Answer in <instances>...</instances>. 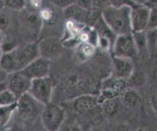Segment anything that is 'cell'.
Listing matches in <instances>:
<instances>
[{
    "mask_svg": "<svg viewBox=\"0 0 157 131\" xmlns=\"http://www.w3.org/2000/svg\"><path fill=\"white\" fill-rule=\"evenodd\" d=\"M131 7L116 8L109 6L102 11V17L105 23L116 36L132 33Z\"/></svg>",
    "mask_w": 157,
    "mask_h": 131,
    "instance_id": "1",
    "label": "cell"
},
{
    "mask_svg": "<svg viewBox=\"0 0 157 131\" xmlns=\"http://www.w3.org/2000/svg\"><path fill=\"white\" fill-rule=\"evenodd\" d=\"M44 105L38 102L29 93H25L17 100L16 112L23 121H34L41 116Z\"/></svg>",
    "mask_w": 157,
    "mask_h": 131,
    "instance_id": "2",
    "label": "cell"
},
{
    "mask_svg": "<svg viewBox=\"0 0 157 131\" xmlns=\"http://www.w3.org/2000/svg\"><path fill=\"white\" fill-rule=\"evenodd\" d=\"M40 117L43 127L46 130L57 131L64 123L66 112L63 107L50 102L44 105Z\"/></svg>",
    "mask_w": 157,
    "mask_h": 131,
    "instance_id": "3",
    "label": "cell"
},
{
    "mask_svg": "<svg viewBox=\"0 0 157 131\" xmlns=\"http://www.w3.org/2000/svg\"><path fill=\"white\" fill-rule=\"evenodd\" d=\"M29 93L43 105L49 103L53 93V81L49 76L32 79Z\"/></svg>",
    "mask_w": 157,
    "mask_h": 131,
    "instance_id": "4",
    "label": "cell"
},
{
    "mask_svg": "<svg viewBox=\"0 0 157 131\" xmlns=\"http://www.w3.org/2000/svg\"><path fill=\"white\" fill-rule=\"evenodd\" d=\"M16 66V72L25 68L31 62L40 56L38 43H27L22 46H17L11 50Z\"/></svg>",
    "mask_w": 157,
    "mask_h": 131,
    "instance_id": "5",
    "label": "cell"
},
{
    "mask_svg": "<svg viewBox=\"0 0 157 131\" xmlns=\"http://www.w3.org/2000/svg\"><path fill=\"white\" fill-rule=\"evenodd\" d=\"M112 52L114 56L135 58L138 55V50L132 33L116 36L112 47Z\"/></svg>",
    "mask_w": 157,
    "mask_h": 131,
    "instance_id": "6",
    "label": "cell"
},
{
    "mask_svg": "<svg viewBox=\"0 0 157 131\" xmlns=\"http://www.w3.org/2000/svg\"><path fill=\"white\" fill-rule=\"evenodd\" d=\"M40 56L49 60H54L62 55L64 43L58 37H46L38 43Z\"/></svg>",
    "mask_w": 157,
    "mask_h": 131,
    "instance_id": "7",
    "label": "cell"
},
{
    "mask_svg": "<svg viewBox=\"0 0 157 131\" xmlns=\"http://www.w3.org/2000/svg\"><path fill=\"white\" fill-rule=\"evenodd\" d=\"M32 79L27 77L21 71L9 74L7 79V89L18 98L28 93L31 86Z\"/></svg>",
    "mask_w": 157,
    "mask_h": 131,
    "instance_id": "8",
    "label": "cell"
},
{
    "mask_svg": "<svg viewBox=\"0 0 157 131\" xmlns=\"http://www.w3.org/2000/svg\"><path fill=\"white\" fill-rule=\"evenodd\" d=\"M49 70L50 60L39 56L20 71L30 79H33L49 76Z\"/></svg>",
    "mask_w": 157,
    "mask_h": 131,
    "instance_id": "9",
    "label": "cell"
},
{
    "mask_svg": "<svg viewBox=\"0 0 157 131\" xmlns=\"http://www.w3.org/2000/svg\"><path fill=\"white\" fill-rule=\"evenodd\" d=\"M113 74L116 79L127 80L135 70L132 59L113 56Z\"/></svg>",
    "mask_w": 157,
    "mask_h": 131,
    "instance_id": "10",
    "label": "cell"
},
{
    "mask_svg": "<svg viewBox=\"0 0 157 131\" xmlns=\"http://www.w3.org/2000/svg\"><path fill=\"white\" fill-rule=\"evenodd\" d=\"M150 9L145 5H136L131 9V25L132 33L145 31L149 22Z\"/></svg>",
    "mask_w": 157,
    "mask_h": 131,
    "instance_id": "11",
    "label": "cell"
},
{
    "mask_svg": "<svg viewBox=\"0 0 157 131\" xmlns=\"http://www.w3.org/2000/svg\"><path fill=\"white\" fill-rule=\"evenodd\" d=\"M99 103V98L90 94L78 96L72 103L74 110L78 114L87 115L93 113L98 107Z\"/></svg>",
    "mask_w": 157,
    "mask_h": 131,
    "instance_id": "12",
    "label": "cell"
},
{
    "mask_svg": "<svg viewBox=\"0 0 157 131\" xmlns=\"http://www.w3.org/2000/svg\"><path fill=\"white\" fill-rule=\"evenodd\" d=\"M63 14L66 20H72L86 25V10L82 9L75 3L71 4L63 9Z\"/></svg>",
    "mask_w": 157,
    "mask_h": 131,
    "instance_id": "13",
    "label": "cell"
},
{
    "mask_svg": "<svg viewBox=\"0 0 157 131\" xmlns=\"http://www.w3.org/2000/svg\"><path fill=\"white\" fill-rule=\"evenodd\" d=\"M17 102L9 106H0V128L6 127L10 123L13 115L16 112Z\"/></svg>",
    "mask_w": 157,
    "mask_h": 131,
    "instance_id": "14",
    "label": "cell"
},
{
    "mask_svg": "<svg viewBox=\"0 0 157 131\" xmlns=\"http://www.w3.org/2000/svg\"><path fill=\"white\" fill-rule=\"evenodd\" d=\"M146 46L149 56L155 57L157 49V29L146 30Z\"/></svg>",
    "mask_w": 157,
    "mask_h": 131,
    "instance_id": "15",
    "label": "cell"
},
{
    "mask_svg": "<svg viewBox=\"0 0 157 131\" xmlns=\"http://www.w3.org/2000/svg\"><path fill=\"white\" fill-rule=\"evenodd\" d=\"M96 46L90 43H79L77 46L76 53L80 60H86L95 52Z\"/></svg>",
    "mask_w": 157,
    "mask_h": 131,
    "instance_id": "16",
    "label": "cell"
},
{
    "mask_svg": "<svg viewBox=\"0 0 157 131\" xmlns=\"http://www.w3.org/2000/svg\"><path fill=\"white\" fill-rule=\"evenodd\" d=\"M101 19H102V11L93 8V7L86 10V25L94 28Z\"/></svg>",
    "mask_w": 157,
    "mask_h": 131,
    "instance_id": "17",
    "label": "cell"
},
{
    "mask_svg": "<svg viewBox=\"0 0 157 131\" xmlns=\"http://www.w3.org/2000/svg\"><path fill=\"white\" fill-rule=\"evenodd\" d=\"M134 40L136 45L138 54L145 53L147 52V46H146V30L140 32H134L132 33Z\"/></svg>",
    "mask_w": 157,
    "mask_h": 131,
    "instance_id": "18",
    "label": "cell"
},
{
    "mask_svg": "<svg viewBox=\"0 0 157 131\" xmlns=\"http://www.w3.org/2000/svg\"><path fill=\"white\" fill-rule=\"evenodd\" d=\"M17 97L8 89L0 92V106H9L17 102Z\"/></svg>",
    "mask_w": 157,
    "mask_h": 131,
    "instance_id": "19",
    "label": "cell"
},
{
    "mask_svg": "<svg viewBox=\"0 0 157 131\" xmlns=\"http://www.w3.org/2000/svg\"><path fill=\"white\" fill-rule=\"evenodd\" d=\"M5 8L14 12H20L25 10V0H3Z\"/></svg>",
    "mask_w": 157,
    "mask_h": 131,
    "instance_id": "20",
    "label": "cell"
},
{
    "mask_svg": "<svg viewBox=\"0 0 157 131\" xmlns=\"http://www.w3.org/2000/svg\"><path fill=\"white\" fill-rule=\"evenodd\" d=\"M11 12L12 10L4 8L0 12V30L5 32L11 24Z\"/></svg>",
    "mask_w": 157,
    "mask_h": 131,
    "instance_id": "21",
    "label": "cell"
},
{
    "mask_svg": "<svg viewBox=\"0 0 157 131\" xmlns=\"http://www.w3.org/2000/svg\"><path fill=\"white\" fill-rule=\"evenodd\" d=\"M129 80L131 86L136 87H140L146 83V77L145 76L144 73H143L142 71L136 72L134 70L132 76L129 78Z\"/></svg>",
    "mask_w": 157,
    "mask_h": 131,
    "instance_id": "22",
    "label": "cell"
},
{
    "mask_svg": "<svg viewBox=\"0 0 157 131\" xmlns=\"http://www.w3.org/2000/svg\"><path fill=\"white\" fill-rule=\"evenodd\" d=\"M118 106H119V103L116 98L105 99L102 102V108H103L104 111L109 115L114 114L117 110Z\"/></svg>",
    "mask_w": 157,
    "mask_h": 131,
    "instance_id": "23",
    "label": "cell"
},
{
    "mask_svg": "<svg viewBox=\"0 0 157 131\" xmlns=\"http://www.w3.org/2000/svg\"><path fill=\"white\" fill-rule=\"evenodd\" d=\"M157 29V7L151 8L149 10V22L146 29Z\"/></svg>",
    "mask_w": 157,
    "mask_h": 131,
    "instance_id": "24",
    "label": "cell"
},
{
    "mask_svg": "<svg viewBox=\"0 0 157 131\" xmlns=\"http://www.w3.org/2000/svg\"><path fill=\"white\" fill-rule=\"evenodd\" d=\"M124 99L126 103L131 106H136L140 102V97L134 91L126 92V94L124 95Z\"/></svg>",
    "mask_w": 157,
    "mask_h": 131,
    "instance_id": "25",
    "label": "cell"
},
{
    "mask_svg": "<svg viewBox=\"0 0 157 131\" xmlns=\"http://www.w3.org/2000/svg\"><path fill=\"white\" fill-rule=\"evenodd\" d=\"M110 6L116 8H120V7H133L136 6L132 0H109Z\"/></svg>",
    "mask_w": 157,
    "mask_h": 131,
    "instance_id": "26",
    "label": "cell"
},
{
    "mask_svg": "<svg viewBox=\"0 0 157 131\" xmlns=\"http://www.w3.org/2000/svg\"><path fill=\"white\" fill-rule=\"evenodd\" d=\"M46 1L49 4H51L52 6L63 10V9L66 8L68 6L74 3L75 0H46Z\"/></svg>",
    "mask_w": 157,
    "mask_h": 131,
    "instance_id": "27",
    "label": "cell"
},
{
    "mask_svg": "<svg viewBox=\"0 0 157 131\" xmlns=\"http://www.w3.org/2000/svg\"><path fill=\"white\" fill-rule=\"evenodd\" d=\"M43 0H25L26 8L29 9L30 11L34 12L39 10L43 7Z\"/></svg>",
    "mask_w": 157,
    "mask_h": 131,
    "instance_id": "28",
    "label": "cell"
},
{
    "mask_svg": "<svg viewBox=\"0 0 157 131\" xmlns=\"http://www.w3.org/2000/svg\"><path fill=\"white\" fill-rule=\"evenodd\" d=\"M110 6L109 0H93V7L95 9L102 11Z\"/></svg>",
    "mask_w": 157,
    "mask_h": 131,
    "instance_id": "29",
    "label": "cell"
},
{
    "mask_svg": "<svg viewBox=\"0 0 157 131\" xmlns=\"http://www.w3.org/2000/svg\"><path fill=\"white\" fill-rule=\"evenodd\" d=\"M74 3L85 10H88L93 7V0H75Z\"/></svg>",
    "mask_w": 157,
    "mask_h": 131,
    "instance_id": "30",
    "label": "cell"
},
{
    "mask_svg": "<svg viewBox=\"0 0 157 131\" xmlns=\"http://www.w3.org/2000/svg\"><path fill=\"white\" fill-rule=\"evenodd\" d=\"M9 73L0 66V83H5L8 79Z\"/></svg>",
    "mask_w": 157,
    "mask_h": 131,
    "instance_id": "31",
    "label": "cell"
},
{
    "mask_svg": "<svg viewBox=\"0 0 157 131\" xmlns=\"http://www.w3.org/2000/svg\"><path fill=\"white\" fill-rule=\"evenodd\" d=\"M145 6L149 7V9L157 7V0H147V2L145 4Z\"/></svg>",
    "mask_w": 157,
    "mask_h": 131,
    "instance_id": "32",
    "label": "cell"
},
{
    "mask_svg": "<svg viewBox=\"0 0 157 131\" xmlns=\"http://www.w3.org/2000/svg\"><path fill=\"white\" fill-rule=\"evenodd\" d=\"M152 103L154 109L157 110V91L153 94L152 97Z\"/></svg>",
    "mask_w": 157,
    "mask_h": 131,
    "instance_id": "33",
    "label": "cell"
},
{
    "mask_svg": "<svg viewBox=\"0 0 157 131\" xmlns=\"http://www.w3.org/2000/svg\"><path fill=\"white\" fill-rule=\"evenodd\" d=\"M136 5H145L147 2V0H132Z\"/></svg>",
    "mask_w": 157,
    "mask_h": 131,
    "instance_id": "34",
    "label": "cell"
},
{
    "mask_svg": "<svg viewBox=\"0 0 157 131\" xmlns=\"http://www.w3.org/2000/svg\"><path fill=\"white\" fill-rule=\"evenodd\" d=\"M4 40H5V36H4V32L0 30V45H2V43H3Z\"/></svg>",
    "mask_w": 157,
    "mask_h": 131,
    "instance_id": "35",
    "label": "cell"
},
{
    "mask_svg": "<svg viewBox=\"0 0 157 131\" xmlns=\"http://www.w3.org/2000/svg\"><path fill=\"white\" fill-rule=\"evenodd\" d=\"M6 89H7V83H6V82L1 83H0V92H2V90H6Z\"/></svg>",
    "mask_w": 157,
    "mask_h": 131,
    "instance_id": "36",
    "label": "cell"
},
{
    "mask_svg": "<svg viewBox=\"0 0 157 131\" xmlns=\"http://www.w3.org/2000/svg\"><path fill=\"white\" fill-rule=\"evenodd\" d=\"M4 8H5V6H4L3 0H0V12L2 11Z\"/></svg>",
    "mask_w": 157,
    "mask_h": 131,
    "instance_id": "37",
    "label": "cell"
},
{
    "mask_svg": "<svg viewBox=\"0 0 157 131\" xmlns=\"http://www.w3.org/2000/svg\"><path fill=\"white\" fill-rule=\"evenodd\" d=\"M2 53H3V51H2V47H1V45H0V59H1V56H2Z\"/></svg>",
    "mask_w": 157,
    "mask_h": 131,
    "instance_id": "38",
    "label": "cell"
},
{
    "mask_svg": "<svg viewBox=\"0 0 157 131\" xmlns=\"http://www.w3.org/2000/svg\"><path fill=\"white\" fill-rule=\"evenodd\" d=\"M155 58H157V49H156V52H155Z\"/></svg>",
    "mask_w": 157,
    "mask_h": 131,
    "instance_id": "39",
    "label": "cell"
}]
</instances>
